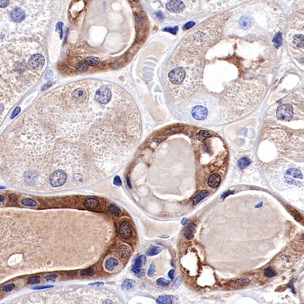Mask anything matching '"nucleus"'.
Segmentation results:
<instances>
[{"instance_id":"nucleus-3","label":"nucleus","mask_w":304,"mask_h":304,"mask_svg":"<svg viewBox=\"0 0 304 304\" xmlns=\"http://www.w3.org/2000/svg\"><path fill=\"white\" fill-rule=\"evenodd\" d=\"M285 20L278 4L272 0H255L232 10L223 32L241 37L272 35L284 27Z\"/></svg>"},{"instance_id":"nucleus-1","label":"nucleus","mask_w":304,"mask_h":304,"mask_svg":"<svg viewBox=\"0 0 304 304\" xmlns=\"http://www.w3.org/2000/svg\"><path fill=\"white\" fill-rule=\"evenodd\" d=\"M43 37L6 41L0 47V88L20 99L43 72Z\"/></svg>"},{"instance_id":"nucleus-8","label":"nucleus","mask_w":304,"mask_h":304,"mask_svg":"<svg viewBox=\"0 0 304 304\" xmlns=\"http://www.w3.org/2000/svg\"><path fill=\"white\" fill-rule=\"evenodd\" d=\"M161 2L165 10L177 18L193 14L200 7L199 0H161Z\"/></svg>"},{"instance_id":"nucleus-17","label":"nucleus","mask_w":304,"mask_h":304,"mask_svg":"<svg viewBox=\"0 0 304 304\" xmlns=\"http://www.w3.org/2000/svg\"><path fill=\"white\" fill-rule=\"evenodd\" d=\"M118 256H120V257L122 258V259H123V260L127 259V258L129 256H130V254H131L130 247L127 246V245H122V246H120L118 249Z\"/></svg>"},{"instance_id":"nucleus-39","label":"nucleus","mask_w":304,"mask_h":304,"mask_svg":"<svg viewBox=\"0 0 304 304\" xmlns=\"http://www.w3.org/2000/svg\"><path fill=\"white\" fill-rule=\"evenodd\" d=\"M57 277H58L57 274H49V275H47V276L45 277V279L47 281H54L57 278Z\"/></svg>"},{"instance_id":"nucleus-5","label":"nucleus","mask_w":304,"mask_h":304,"mask_svg":"<svg viewBox=\"0 0 304 304\" xmlns=\"http://www.w3.org/2000/svg\"><path fill=\"white\" fill-rule=\"evenodd\" d=\"M266 93V86L259 81H238L227 89L220 106L221 115L235 120L255 110Z\"/></svg>"},{"instance_id":"nucleus-12","label":"nucleus","mask_w":304,"mask_h":304,"mask_svg":"<svg viewBox=\"0 0 304 304\" xmlns=\"http://www.w3.org/2000/svg\"><path fill=\"white\" fill-rule=\"evenodd\" d=\"M276 114L277 118L279 120H284V121H290L293 118V108L290 104H283L277 108Z\"/></svg>"},{"instance_id":"nucleus-32","label":"nucleus","mask_w":304,"mask_h":304,"mask_svg":"<svg viewBox=\"0 0 304 304\" xmlns=\"http://www.w3.org/2000/svg\"><path fill=\"white\" fill-rule=\"evenodd\" d=\"M264 276L266 277L270 278V277H273L274 276H276L277 273H276L275 271H274V270L271 268L268 267L264 270Z\"/></svg>"},{"instance_id":"nucleus-2","label":"nucleus","mask_w":304,"mask_h":304,"mask_svg":"<svg viewBox=\"0 0 304 304\" xmlns=\"http://www.w3.org/2000/svg\"><path fill=\"white\" fill-rule=\"evenodd\" d=\"M52 14L50 0H0V41L42 37Z\"/></svg>"},{"instance_id":"nucleus-36","label":"nucleus","mask_w":304,"mask_h":304,"mask_svg":"<svg viewBox=\"0 0 304 304\" xmlns=\"http://www.w3.org/2000/svg\"><path fill=\"white\" fill-rule=\"evenodd\" d=\"M156 272V266L154 263H152L150 266H149V268L148 270L147 274L149 277H152L153 276V274Z\"/></svg>"},{"instance_id":"nucleus-47","label":"nucleus","mask_w":304,"mask_h":304,"mask_svg":"<svg viewBox=\"0 0 304 304\" xmlns=\"http://www.w3.org/2000/svg\"><path fill=\"white\" fill-rule=\"evenodd\" d=\"M127 184H128V187L130 189L132 188V185H131V181H130V179H129L128 177H127Z\"/></svg>"},{"instance_id":"nucleus-7","label":"nucleus","mask_w":304,"mask_h":304,"mask_svg":"<svg viewBox=\"0 0 304 304\" xmlns=\"http://www.w3.org/2000/svg\"><path fill=\"white\" fill-rule=\"evenodd\" d=\"M231 14V12L224 13L207 20L187 35L183 43L197 49L214 43L220 32H224V25Z\"/></svg>"},{"instance_id":"nucleus-33","label":"nucleus","mask_w":304,"mask_h":304,"mask_svg":"<svg viewBox=\"0 0 304 304\" xmlns=\"http://www.w3.org/2000/svg\"><path fill=\"white\" fill-rule=\"evenodd\" d=\"M210 136V133L206 131H202L197 135V139L199 141L205 140L207 137Z\"/></svg>"},{"instance_id":"nucleus-13","label":"nucleus","mask_w":304,"mask_h":304,"mask_svg":"<svg viewBox=\"0 0 304 304\" xmlns=\"http://www.w3.org/2000/svg\"><path fill=\"white\" fill-rule=\"evenodd\" d=\"M67 179L66 173L62 170H57L49 177V182L53 187H59L65 184Z\"/></svg>"},{"instance_id":"nucleus-34","label":"nucleus","mask_w":304,"mask_h":304,"mask_svg":"<svg viewBox=\"0 0 304 304\" xmlns=\"http://www.w3.org/2000/svg\"><path fill=\"white\" fill-rule=\"evenodd\" d=\"M40 282V277L39 276H32L28 278V283L29 285H34L37 284Z\"/></svg>"},{"instance_id":"nucleus-26","label":"nucleus","mask_w":304,"mask_h":304,"mask_svg":"<svg viewBox=\"0 0 304 304\" xmlns=\"http://www.w3.org/2000/svg\"><path fill=\"white\" fill-rule=\"evenodd\" d=\"M251 161L249 158L244 157L241 158V159L238 161V166L241 169H244L245 168H247V166L250 164Z\"/></svg>"},{"instance_id":"nucleus-10","label":"nucleus","mask_w":304,"mask_h":304,"mask_svg":"<svg viewBox=\"0 0 304 304\" xmlns=\"http://www.w3.org/2000/svg\"><path fill=\"white\" fill-rule=\"evenodd\" d=\"M241 0H199L200 7L206 12H216L235 5Z\"/></svg>"},{"instance_id":"nucleus-50","label":"nucleus","mask_w":304,"mask_h":304,"mask_svg":"<svg viewBox=\"0 0 304 304\" xmlns=\"http://www.w3.org/2000/svg\"><path fill=\"white\" fill-rule=\"evenodd\" d=\"M262 203H261L260 204H259V205H257V206H256V207H260V206H262Z\"/></svg>"},{"instance_id":"nucleus-19","label":"nucleus","mask_w":304,"mask_h":304,"mask_svg":"<svg viewBox=\"0 0 304 304\" xmlns=\"http://www.w3.org/2000/svg\"><path fill=\"white\" fill-rule=\"evenodd\" d=\"M135 281L132 280H129V279H127V280L124 281L121 285V288L123 291H130L132 289H134V287H135Z\"/></svg>"},{"instance_id":"nucleus-27","label":"nucleus","mask_w":304,"mask_h":304,"mask_svg":"<svg viewBox=\"0 0 304 304\" xmlns=\"http://www.w3.org/2000/svg\"><path fill=\"white\" fill-rule=\"evenodd\" d=\"M162 251H163V248H162V247L156 246V247H153L152 248L149 249L148 252H147V254L149 256H153L157 255V254H159Z\"/></svg>"},{"instance_id":"nucleus-43","label":"nucleus","mask_w":304,"mask_h":304,"mask_svg":"<svg viewBox=\"0 0 304 304\" xmlns=\"http://www.w3.org/2000/svg\"><path fill=\"white\" fill-rule=\"evenodd\" d=\"M53 286L52 285H47V286H39V287H34V289H48V288H52V287H53Z\"/></svg>"},{"instance_id":"nucleus-35","label":"nucleus","mask_w":304,"mask_h":304,"mask_svg":"<svg viewBox=\"0 0 304 304\" xmlns=\"http://www.w3.org/2000/svg\"><path fill=\"white\" fill-rule=\"evenodd\" d=\"M170 282H171V281H168V280H166V279H165L164 278H160L157 280L156 283H157V285H159V286L165 287V286H168L170 283Z\"/></svg>"},{"instance_id":"nucleus-30","label":"nucleus","mask_w":304,"mask_h":304,"mask_svg":"<svg viewBox=\"0 0 304 304\" xmlns=\"http://www.w3.org/2000/svg\"><path fill=\"white\" fill-rule=\"evenodd\" d=\"M21 203H22V204H23L24 206H30V207L36 206L37 205V202L35 200H34V199H29V198H24V199H22Z\"/></svg>"},{"instance_id":"nucleus-18","label":"nucleus","mask_w":304,"mask_h":304,"mask_svg":"<svg viewBox=\"0 0 304 304\" xmlns=\"http://www.w3.org/2000/svg\"><path fill=\"white\" fill-rule=\"evenodd\" d=\"M99 202L95 198H89L85 202V206L89 210H95L98 206Z\"/></svg>"},{"instance_id":"nucleus-49","label":"nucleus","mask_w":304,"mask_h":304,"mask_svg":"<svg viewBox=\"0 0 304 304\" xmlns=\"http://www.w3.org/2000/svg\"><path fill=\"white\" fill-rule=\"evenodd\" d=\"M103 303H113V302H111L110 300H106V301H104Z\"/></svg>"},{"instance_id":"nucleus-28","label":"nucleus","mask_w":304,"mask_h":304,"mask_svg":"<svg viewBox=\"0 0 304 304\" xmlns=\"http://www.w3.org/2000/svg\"><path fill=\"white\" fill-rule=\"evenodd\" d=\"M95 273V269L93 268H87L85 270H82L81 272V275L82 277H93Z\"/></svg>"},{"instance_id":"nucleus-37","label":"nucleus","mask_w":304,"mask_h":304,"mask_svg":"<svg viewBox=\"0 0 304 304\" xmlns=\"http://www.w3.org/2000/svg\"><path fill=\"white\" fill-rule=\"evenodd\" d=\"M181 282H182V278H181V277L178 276V277L177 278V279H176V280H175V281H174V282L173 283V285H172V289H176L178 288V287L181 285Z\"/></svg>"},{"instance_id":"nucleus-20","label":"nucleus","mask_w":304,"mask_h":304,"mask_svg":"<svg viewBox=\"0 0 304 304\" xmlns=\"http://www.w3.org/2000/svg\"><path fill=\"white\" fill-rule=\"evenodd\" d=\"M118 265V262L114 258L110 257L109 259H107L105 263V267L107 270H114L116 267H117Z\"/></svg>"},{"instance_id":"nucleus-31","label":"nucleus","mask_w":304,"mask_h":304,"mask_svg":"<svg viewBox=\"0 0 304 304\" xmlns=\"http://www.w3.org/2000/svg\"><path fill=\"white\" fill-rule=\"evenodd\" d=\"M250 283V280L247 278H240L235 281V285L238 287H245L248 285Z\"/></svg>"},{"instance_id":"nucleus-48","label":"nucleus","mask_w":304,"mask_h":304,"mask_svg":"<svg viewBox=\"0 0 304 304\" xmlns=\"http://www.w3.org/2000/svg\"><path fill=\"white\" fill-rule=\"evenodd\" d=\"M4 199H5V197H4L3 195H0V202H3L4 201Z\"/></svg>"},{"instance_id":"nucleus-6","label":"nucleus","mask_w":304,"mask_h":304,"mask_svg":"<svg viewBox=\"0 0 304 304\" xmlns=\"http://www.w3.org/2000/svg\"><path fill=\"white\" fill-rule=\"evenodd\" d=\"M185 114L195 122L208 124L218 121L221 110L215 98L206 93L199 92L193 95L187 102Z\"/></svg>"},{"instance_id":"nucleus-14","label":"nucleus","mask_w":304,"mask_h":304,"mask_svg":"<svg viewBox=\"0 0 304 304\" xmlns=\"http://www.w3.org/2000/svg\"><path fill=\"white\" fill-rule=\"evenodd\" d=\"M146 262H147L146 257L143 255L139 256L137 259L135 265L132 266V272L135 274H136V275L138 276L139 277H143L145 274V271L143 269H141V268L145 265Z\"/></svg>"},{"instance_id":"nucleus-23","label":"nucleus","mask_w":304,"mask_h":304,"mask_svg":"<svg viewBox=\"0 0 304 304\" xmlns=\"http://www.w3.org/2000/svg\"><path fill=\"white\" fill-rule=\"evenodd\" d=\"M157 303H163V304H171L173 303L172 297L170 295H162L158 297L157 300Z\"/></svg>"},{"instance_id":"nucleus-11","label":"nucleus","mask_w":304,"mask_h":304,"mask_svg":"<svg viewBox=\"0 0 304 304\" xmlns=\"http://www.w3.org/2000/svg\"><path fill=\"white\" fill-rule=\"evenodd\" d=\"M112 97V91L107 85L100 86L95 92V98L96 101L103 105H107L109 103Z\"/></svg>"},{"instance_id":"nucleus-15","label":"nucleus","mask_w":304,"mask_h":304,"mask_svg":"<svg viewBox=\"0 0 304 304\" xmlns=\"http://www.w3.org/2000/svg\"><path fill=\"white\" fill-rule=\"evenodd\" d=\"M119 233L120 235L124 239H130L132 234V228L130 224L126 221L122 222L120 224L119 227Z\"/></svg>"},{"instance_id":"nucleus-41","label":"nucleus","mask_w":304,"mask_h":304,"mask_svg":"<svg viewBox=\"0 0 304 304\" xmlns=\"http://www.w3.org/2000/svg\"><path fill=\"white\" fill-rule=\"evenodd\" d=\"M113 182H114V184L116 186H120L122 184V181H121V180H120V178L118 176L115 177Z\"/></svg>"},{"instance_id":"nucleus-24","label":"nucleus","mask_w":304,"mask_h":304,"mask_svg":"<svg viewBox=\"0 0 304 304\" xmlns=\"http://www.w3.org/2000/svg\"><path fill=\"white\" fill-rule=\"evenodd\" d=\"M196 227V225L194 223H191L189 224V226L187 228L185 231V237L187 239H191L193 238V234L195 232V229Z\"/></svg>"},{"instance_id":"nucleus-25","label":"nucleus","mask_w":304,"mask_h":304,"mask_svg":"<svg viewBox=\"0 0 304 304\" xmlns=\"http://www.w3.org/2000/svg\"><path fill=\"white\" fill-rule=\"evenodd\" d=\"M107 211L109 212V213H110L114 216H116V217H118V216H119V215L120 214V213H121V211H120V208L116 206L113 205V204H110V205L108 206Z\"/></svg>"},{"instance_id":"nucleus-21","label":"nucleus","mask_w":304,"mask_h":304,"mask_svg":"<svg viewBox=\"0 0 304 304\" xmlns=\"http://www.w3.org/2000/svg\"><path fill=\"white\" fill-rule=\"evenodd\" d=\"M209 195V191H207V190H203L202 191H200L196 196H195L193 199V205L194 206H196L197 204L200 202L202 201L203 199L204 198H206L207 195Z\"/></svg>"},{"instance_id":"nucleus-38","label":"nucleus","mask_w":304,"mask_h":304,"mask_svg":"<svg viewBox=\"0 0 304 304\" xmlns=\"http://www.w3.org/2000/svg\"><path fill=\"white\" fill-rule=\"evenodd\" d=\"M14 287H15V285L14 284H9L7 285L4 286L2 288V291H3V292H6V293L10 292L11 291H12L14 289Z\"/></svg>"},{"instance_id":"nucleus-44","label":"nucleus","mask_w":304,"mask_h":304,"mask_svg":"<svg viewBox=\"0 0 304 304\" xmlns=\"http://www.w3.org/2000/svg\"><path fill=\"white\" fill-rule=\"evenodd\" d=\"M104 285V283L103 282H93V283H90V284L89 285V286H97V287H99V286H102Z\"/></svg>"},{"instance_id":"nucleus-46","label":"nucleus","mask_w":304,"mask_h":304,"mask_svg":"<svg viewBox=\"0 0 304 304\" xmlns=\"http://www.w3.org/2000/svg\"><path fill=\"white\" fill-rule=\"evenodd\" d=\"M187 222H188V219H187V218H184V219H182V222H181V224H182V225H185L186 224H187Z\"/></svg>"},{"instance_id":"nucleus-51","label":"nucleus","mask_w":304,"mask_h":304,"mask_svg":"<svg viewBox=\"0 0 304 304\" xmlns=\"http://www.w3.org/2000/svg\"><path fill=\"white\" fill-rule=\"evenodd\" d=\"M4 188H5V187H2V186H0V189H4Z\"/></svg>"},{"instance_id":"nucleus-42","label":"nucleus","mask_w":304,"mask_h":304,"mask_svg":"<svg viewBox=\"0 0 304 304\" xmlns=\"http://www.w3.org/2000/svg\"><path fill=\"white\" fill-rule=\"evenodd\" d=\"M235 193V191H231L230 190H228V191H227V192H225L224 193H223V195H222V196H221V199H222L223 200L224 199H225L227 196H228V195H232Z\"/></svg>"},{"instance_id":"nucleus-9","label":"nucleus","mask_w":304,"mask_h":304,"mask_svg":"<svg viewBox=\"0 0 304 304\" xmlns=\"http://www.w3.org/2000/svg\"><path fill=\"white\" fill-rule=\"evenodd\" d=\"M287 41L291 49L303 53V13L291 17Z\"/></svg>"},{"instance_id":"nucleus-29","label":"nucleus","mask_w":304,"mask_h":304,"mask_svg":"<svg viewBox=\"0 0 304 304\" xmlns=\"http://www.w3.org/2000/svg\"><path fill=\"white\" fill-rule=\"evenodd\" d=\"M85 62L87 64H88L89 66H97L99 63V60L97 57L91 56V57H87L85 60Z\"/></svg>"},{"instance_id":"nucleus-4","label":"nucleus","mask_w":304,"mask_h":304,"mask_svg":"<svg viewBox=\"0 0 304 304\" xmlns=\"http://www.w3.org/2000/svg\"><path fill=\"white\" fill-rule=\"evenodd\" d=\"M202 70L196 49L182 43L168 70V81L174 96L178 99L190 97L200 85Z\"/></svg>"},{"instance_id":"nucleus-40","label":"nucleus","mask_w":304,"mask_h":304,"mask_svg":"<svg viewBox=\"0 0 304 304\" xmlns=\"http://www.w3.org/2000/svg\"><path fill=\"white\" fill-rule=\"evenodd\" d=\"M274 41H275L277 44H278V46H279V45L281 44L282 36L281 35L280 33H278V34L276 35L275 38H274Z\"/></svg>"},{"instance_id":"nucleus-22","label":"nucleus","mask_w":304,"mask_h":304,"mask_svg":"<svg viewBox=\"0 0 304 304\" xmlns=\"http://www.w3.org/2000/svg\"><path fill=\"white\" fill-rule=\"evenodd\" d=\"M287 209L289 210V213L292 215L293 217L297 220L298 222H302V220H303V218L302 215L299 213V212H297L296 210H295L294 208L291 207L289 206H287Z\"/></svg>"},{"instance_id":"nucleus-16","label":"nucleus","mask_w":304,"mask_h":304,"mask_svg":"<svg viewBox=\"0 0 304 304\" xmlns=\"http://www.w3.org/2000/svg\"><path fill=\"white\" fill-rule=\"evenodd\" d=\"M220 181H221V177L217 173H214L208 178L207 182L212 188H216L220 185Z\"/></svg>"},{"instance_id":"nucleus-45","label":"nucleus","mask_w":304,"mask_h":304,"mask_svg":"<svg viewBox=\"0 0 304 304\" xmlns=\"http://www.w3.org/2000/svg\"><path fill=\"white\" fill-rule=\"evenodd\" d=\"M174 270H170L168 272V277L170 278V279L174 278Z\"/></svg>"}]
</instances>
